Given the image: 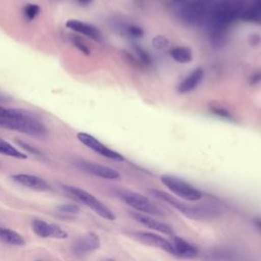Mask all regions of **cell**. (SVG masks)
I'll use <instances>...</instances> for the list:
<instances>
[{
	"label": "cell",
	"mask_w": 261,
	"mask_h": 261,
	"mask_svg": "<svg viewBox=\"0 0 261 261\" xmlns=\"http://www.w3.org/2000/svg\"><path fill=\"white\" fill-rule=\"evenodd\" d=\"M246 5L247 0H218L214 3L208 17L213 45L221 46L224 44L227 28L234 20L241 18Z\"/></svg>",
	"instance_id": "1"
},
{
	"label": "cell",
	"mask_w": 261,
	"mask_h": 261,
	"mask_svg": "<svg viewBox=\"0 0 261 261\" xmlns=\"http://www.w3.org/2000/svg\"><path fill=\"white\" fill-rule=\"evenodd\" d=\"M150 194L156 199H159L160 201H163L170 205L171 207L175 208L182 215L190 219H213L217 218L224 212L221 203H219L217 200H209L202 202L200 204H188L184 202L181 199L161 190L152 189L150 190Z\"/></svg>",
	"instance_id": "2"
},
{
	"label": "cell",
	"mask_w": 261,
	"mask_h": 261,
	"mask_svg": "<svg viewBox=\"0 0 261 261\" xmlns=\"http://www.w3.org/2000/svg\"><path fill=\"white\" fill-rule=\"evenodd\" d=\"M0 126L32 137H43L47 133L44 123L27 110L20 116L0 117Z\"/></svg>",
	"instance_id": "3"
},
{
	"label": "cell",
	"mask_w": 261,
	"mask_h": 261,
	"mask_svg": "<svg viewBox=\"0 0 261 261\" xmlns=\"http://www.w3.org/2000/svg\"><path fill=\"white\" fill-rule=\"evenodd\" d=\"M62 188L64 192H66V194H68L72 199L87 206L100 217L107 220H111V221L115 220L114 213L104 203H102L99 199H97L93 194L77 187L63 186Z\"/></svg>",
	"instance_id": "4"
},
{
	"label": "cell",
	"mask_w": 261,
	"mask_h": 261,
	"mask_svg": "<svg viewBox=\"0 0 261 261\" xmlns=\"http://www.w3.org/2000/svg\"><path fill=\"white\" fill-rule=\"evenodd\" d=\"M160 180L173 194V196L181 200H186L189 202H197L200 201L204 196L202 191L192 186L188 181L176 176L163 174L161 175Z\"/></svg>",
	"instance_id": "5"
},
{
	"label": "cell",
	"mask_w": 261,
	"mask_h": 261,
	"mask_svg": "<svg viewBox=\"0 0 261 261\" xmlns=\"http://www.w3.org/2000/svg\"><path fill=\"white\" fill-rule=\"evenodd\" d=\"M215 0H192L179 11L180 18L190 24H197L208 19Z\"/></svg>",
	"instance_id": "6"
},
{
	"label": "cell",
	"mask_w": 261,
	"mask_h": 261,
	"mask_svg": "<svg viewBox=\"0 0 261 261\" xmlns=\"http://www.w3.org/2000/svg\"><path fill=\"white\" fill-rule=\"evenodd\" d=\"M117 196L134 211L148 215H162V211L146 196L127 190L117 191Z\"/></svg>",
	"instance_id": "7"
},
{
	"label": "cell",
	"mask_w": 261,
	"mask_h": 261,
	"mask_svg": "<svg viewBox=\"0 0 261 261\" xmlns=\"http://www.w3.org/2000/svg\"><path fill=\"white\" fill-rule=\"evenodd\" d=\"M76 139L83 145H85L86 147H88L89 149L93 150L94 152L98 153L99 155H101L103 157H106L108 159L115 160V161H123L124 160V157L120 153L108 148L103 143H101L98 139H96L95 137H93L92 135H90L88 133H85V132L77 133Z\"/></svg>",
	"instance_id": "8"
},
{
	"label": "cell",
	"mask_w": 261,
	"mask_h": 261,
	"mask_svg": "<svg viewBox=\"0 0 261 261\" xmlns=\"http://www.w3.org/2000/svg\"><path fill=\"white\" fill-rule=\"evenodd\" d=\"M133 237H135V239H137L138 241H140L143 244L161 249V250L165 251L166 253H169L174 256V251H173V247H172L170 240L165 239L164 237L158 234L157 232L135 231V232H133Z\"/></svg>",
	"instance_id": "9"
},
{
	"label": "cell",
	"mask_w": 261,
	"mask_h": 261,
	"mask_svg": "<svg viewBox=\"0 0 261 261\" xmlns=\"http://www.w3.org/2000/svg\"><path fill=\"white\" fill-rule=\"evenodd\" d=\"M99 247H100L99 236L91 231L76 238L71 245V251L75 256H83L99 249Z\"/></svg>",
	"instance_id": "10"
},
{
	"label": "cell",
	"mask_w": 261,
	"mask_h": 261,
	"mask_svg": "<svg viewBox=\"0 0 261 261\" xmlns=\"http://www.w3.org/2000/svg\"><path fill=\"white\" fill-rule=\"evenodd\" d=\"M32 229L33 231L40 238H52V239H58L63 240L68 237V233L63 230L60 226L48 223L41 219H35L32 222Z\"/></svg>",
	"instance_id": "11"
},
{
	"label": "cell",
	"mask_w": 261,
	"mask_h": 261,
	"mask_svg": "<svg viewBox=\"0 0 261 261\" xmlns=\"http://www.w3.org/2000/svg\"><path fill=\"white\" fill-rule=\"evenodd\" d=\"M129 214L136 221H138L142 225L154 230V232H160V233L170 236V237L174 236V230L169 224L153 218L152 215L143 214V213L135 212V211H130Z\"/></svg>",
	"instance_id": "12"
},
{
	"label": "cell",
	"mask_w": 261,
	"mask_h": 261,
	"mask_svg": "<svg viewBox=\"0 0 261 261\" xmlns=\"http://www.w3.org/2000/svg\"><path fill=\"white\" fill-rule=\"evenodd\" d=\"M79 167L86 171L87 173H90L92 175L105 178V179H118L120 177V174L117 170L114 168H111L109 166H105L99 163L90 162V161H80Z\"/></svg>",
	"instance_id": "13"
},
{
	"label": "cell",
	"mask_w": 261,
	"mask_h": 261,
	"mask_svg": "<svg viewBox=\"0 0 261 261\" xmlns=\"http://www.w3.org/2000/svg\"><path fill=\"white\" fill-rule=\"evenodd\" d=\"M11 178L22 187L39 192H48L51 190L50 185L40 176L28 173H17L11 175Z\"/></svg>",
	"instance_id": "14"
},
{
	"label": "cell",
	"mask_w": 261,
	"mask_h": 261,
	"mask_svg": "<svg viewBox=\"0 0 261 261\" xmlns=\"http://www.w3.org/2000/svg\"><path fill=\"white\" fill-rule=\"evenodd\" d=\"M66 28L77 33L81 35H84L94 41H101L102 40V34L98 28L95 25L79 20V19H68L65 23Z\"/></svg>",
	"instance_id": "15"
},
{
	"label": "cell",
	"mask_w": 261,
	"mask_h": 261,
	"mask_svg": "<svg viewBox=\"0 0 261 261\" xmlns=\"http://www.w3.org/2000/svg\"><path fill=\"white\" fill-rule=\"evenodd\" d=\"M173 251H174V256L180 257V258H195L198 255V250L197 248L189 243L187 240L178 237V236H172L170 240Z\"/></svg>",
	"instance_id": "16"
},
{
	"label": "cell",
	"mask_w": 261,
	"mask_h": 261,
	"mask_svg": "<svg viewBox=\"0 0 261 261\" xmlns=\"http://www.w3.org/2000/svg\"><path fill=\"white\" fill-rule=\"evenodd\" d=\"M207 259L212 261H241L242 255L233 249L220 247L214 248L212 251L207 253Z\"/></svg>",
	"instance_id": "17"
},
{
	"label": "cell",
	"mask_w": 261,
	"mask_h": 261,
	"mask_svg": "<svg viewBox=\"0 0 261 261\" xmlns=\"http://www.w3.org/2000/svg\"><path fill=\"white\" fill-rule=\"evenodd\" d=\"M204 71L202 68H196L191 73H189L177 86V91L181 94L191 92L194 90L203 80Z\"/></svg>",
	"instance_id": "18"
},
{
	"label": "cell",
	"mask_w": 261,
	"mask_h": 261,
	"mask_svg": "<svg viewBox=\"0 0 261 261\" xmlns=\"http://www.w3.org/2000/svg\"><path fill=\"white\" fill-rule=\"evenodd\" d=\"M241 19L254 23H261V0H253L244 10Z\"/></svg>",
	"instance_id": "19"
},
{
	"label": "cell",
	"mask_w": 261,
	"mask_h": 261,
	"mask_svg": "<svg viewBox=\"0 0 261 261\" xmlns=\"http://www.w3.org/2000/svg\"><path fill=\"white\" fill-rule=\"evenodd\" d=\"M0 241L11 246H22L25 243L18 232L5 227H0Z\"/></svg>",
	"instance_id": "20"
},
{
	"label": "cell",
	"mask_w": 261,
	"mask_h": 261,
	"mask_svg": "<svg viewBox=\"0 0 261 261\" xmlns=\"http://www.w3.org/2000/svg\"><path fill=\"white\" fill-rule=\"evenodd\" d=\"M169 55L173 60H175L178 63H189L193 59L192 50L189 47H185V46L172 48L169 51Z\"/></svg>",
	"instance_id": "21"
},
{
	"label": "cell",
	"mask_w": 261,
	"mask_h": 261,
	"mask_svg": "<svg viewBox=\"0 0 261 261\" xmlns=\"http://www.w3.org/2000/svg\"><path fill=\"white\" fill-rule=\"evenodd\" d=\"M0 154L16 159H27L28 156L19 151L17 148H15L13 145H11L9 142L5 141L4 139L0 138Z\"/></svg>",
	"instance_id": "22"
},
{
	"label": "cell",
	"mask_w": 261,
	"mask_h": 261,
	"mask_svg": "<svg viewBox=\"0 0 261 261\" xmlns=\"http://www.w3.org/2000/svg\"><path fill=\"white\" fill-rule=\"evenodd\" d=\"M7 98L3 95H0V103L6 102ZM25 112V110L17 108H7L0 105V117H16L20 116Z\"/></svg>",
	"instance_id": "23"
},
{
	"label": "cell",
	"mask_w": 261,
	"mask_h": 261,
	"mask_svg": "<svg viewBox=\"0 0 261 261\" xmlns=\"http://www.w3.org/2000/svg\"><path fill=\"white\" fill-rule=\"evenodd\" d=\"M41 12V7L36 3H28L22 8V15L28 21L34 20Z\"/></svg>",
	"instance_id": "24"
},
{
	"label": "cell",
	"mask_w": 261,
	"mask_h": 261,
	"mask_svg": "<svg viewBox=\"0 0 261 261\" xmlns=\"http://www.w3.org/2000/svg\"><path fill=\"white\" fill-rule=\"evenodd\" d=\"M210 109H211V112H212V113H214L215 115H217V116H219V117H221V118H223V119H228V120H232V119H233L232 116H231V114L228 112V110H226V109L223 108V107L214 105V106H211Z\"/></svg>",
	"instance_id": "25"
},
{
	"label": "cell",
	"mask_w": 261,
	"mask_h": 261,
	"mask_svg": "<svg viewBox=\"0 0 261 261\" xmlns=\"http://www.w3.org/2000/svg\"><path fill=\"white\" fill-rule=\"evenodd\" d=\"M60 212L69 213V214H76L80 212V207L76 204H62L57 208Z\"/></svg>",
	"instance_id": "26"
},
{
	"label": "cell",
	"mask_w": 261,
	"mask_h": 261,
	"mask_svg": "<svg viewBox=\"0 0 261 261\" xmlns=\"http://www.w3.org/2000/svg\"><path fill=\"white\" fill-rule=\"evenodd\" d=\"M72 43H73V45H74L82 53H84L85 55H90L91 51H90L89 47L84 43V41H83L82 39H80L79 37H74V38L72 39Z\"/></svg>",
	"instance_id": "27"
},
{
	"label": "cell",
	"mask_w": 261,
	"mask_h": 261,
	"mask_svg": "<svg viewBox=\"0 0 261 261\" xmlns=\"http://www.w3.org/2000/svg\"><path fill=\"white\" fill-rule=\"evenodd\" d=\"M152 43H153V47H154L155 49L161 50V49H164V48L167 46L168 41H167V39L164 38L163 36H156V37L153 39Z\"/></svg>",
	"instance_id": "28"
},
{
	"label": "cell",
	"mask_w": 261,
	"mask_h": 261,
	"mask_svg": "<svg viewBox=\"0 0 261 261\" xmlns=\"http://www.w3.org/2000/svg\"><path fill=\"white\" fill-rule=\"evenodd\" d=\"M135 51H136V53L138 54L140 60H141L144 64H150L151 59H150L149 54L146 52V50H144L143 48H141V47H139V46H136V47H135Z\"/></svg>",
	"instance_id": "29"
},
{
	"label": "cell",
	"mask_w": 261,
	"mask_h": 261,
	"mask_svg": "<svg viewBox=\"0 0 261 261\" xmlns=\"http://www.w3.org/2000/svg\"><path fill=\"white\" fill-rule=\"evenodd\" d=\"M126 32L129 36H133V37H141L144 35V30L141 27H138L136 24L127 25Z\"/></svg>",
	"instance_id": "30"
},
{
	"label": "cell",
	"mask_w": 261,
	"mask_h": 261,
	"mask_svg": "<svg viewBox=\"0 0 261 261\" xmlns=\"http://www.w3.org/2000/svg\"><path fill=\"white\" fill-rule=\"evenodd\" d=\"M17 144H18L22 149H24V151H28V152H30V153H32V154H36V155L40 154L39 150H37L36 148L30 146V145L27 144V143H23V142H21V141H17Z\"/></svg>",
	"instance_id": "31"
},
{
	"label": "cell",
	"mask_w": 261,
	"mask_h": 261,
	"mask_svg": "<svg viewBox=\"0 0 261 261\" xmlns=\"http://www.w3.org/2000/svg\"><path fill=\"white\" fill-rule=\"evenodd\" d=\"M259 82H261V72H256L250 77V84L252 85L258 84Z\"/></svg>",
	"instance_id": "32"
},
{
	"label": "cell",
	"mask_w": 261,
	"mask_h": 261,
	"mask_svg": "<svg viewBox=\"0 0 261 261\" xmlns=\"http://www.w3.org/2000/svg\"><path fill=\"white\" fill-rule=\"evenodd\" d=\"M252 222H253V225L255 226V228L261 232V216L254 217L252 219Z\"/></svg>",
	"instance_id": "33"
},
{
	"label": "cell",
	"mask_w": 261,
	"mask_h": 261,
	"mask_svg": "<svg viewBox=\"0 0 261 261\" xmlns=\"http://www.w3.org/2000/svg\"><path fill=\"white\" fill-rule=\"evenodd\" d=\"M260 42H261V38H260L259 35H253V36L250 37V43H251L252 45H257V44H259Z\"/></svg>",
	"instance_id": "34"
},
{
	"label": "cell",
	"mask_w": 261,
	"mask_h": 261,
	"mask_svg": "<svg viewBox=\"0 0 261 261\" xmlns=\"http://www.w3.org/2000/svg\"><path fill=\"white\" fill-rule=\"evenodd\" d=\"M77 3L80 5H83V6H86V5H89L93 0H76Z\"/></svg>",
	"instance_id": "35"
},
{
	"label": "cell",
	"mask_w": 261,
	"mask_h": 261,
	"mask_svg": "<svg viewBox=\"0 0 261 261\" xmlns=\"http://www.w3.org/2000/svg\"><path fill=\"white\" fill-rule=\"evenodd\" d=\"M104 261H115L114 259H111V258H108V259H105Z\"/></svg>",
	"instance_id": "36"
},
{
	"label": "cell",
	"mask_w": 261,
	"mask_h": 261,
	"mask_svg": "<svg viewBox=\"0 0 261 261\" xmlns=\"http://www.w3.org/2000/svg\"><path fill=\"white\" fill-rule=\"evenodd\" d=\"M174 1H176V2H182V1H187V0H174Z\"/></svg>",
	"instance_id": "37"
},
{
	"label": "cell",
	"mask_w": 261,
	"mask_h": 261,
	"mask_svg": "<svg viewBox=\"0 0 261 261\" xmlns=\"http://www.w3.org/2000/svg\"><path fill=\"white\" fill-rule=\"evenodd\" d=\"M36 261H41V260H36Z\"/></svg>",
	"instance_id": "38"
}]
</instances>
